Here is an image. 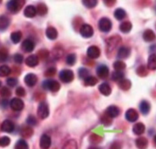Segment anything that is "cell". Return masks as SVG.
<instances>
[{
  "mask_svg": "<svg viewBox=\"0 0 156 149\" xmlns=\"http://www.w3.org/2000/svg\"><path fill=\"white\" fill-rule=\"evenodd\" d=\"M154 142H155V144H156V135L154 136Z\"/></svg>",
  "mask_w": 156,
  "mask_h": 149,
  "instance_id": "db71d44e",
  "label": "cell"
},
{
  "mask_svg": "<svg viewBox=\"0 0 156 149\" xmlns=\"http://www.w3.org/2000/svg\"><path fill=\"white\" fill-rule=\"evenodd\" d=\"M105 113L110 118H115V117L119 116L120 109L117 106H115V105H111V106H109L108 108L106 109Z\"/></svg>",
  "mask_w": 156,
  "mask_h": 149,
  "instance_id": "5bb4252c",
  "label": "cell"
},
{
  "mask_svg": "<svg viewBox=\"0 0 156 149\" xmlns=\"http://www.w3.org/2000/svg\"><path fill=\"white\" fill-rule=\"evenodd\" d=\"M10 142H11V140L8 137H2L0 138V147H5L9 146Z\"/></svg>",
  "mask_w": 156,
  "mask_h": 149,
  "instance_id": "ab89813d",
  "label": "cell"
},
{
  "mask_svg": "<svg viewBox=\"0 0 156 149\" xmlns=\"http://www.w3.org/2000/svg\"><path fill=\"white\" fill-rule=\"evenodd\" d=\"M147 67L149 70H156V55H151L148 58Z\"/></svg>",
  "mask_w": 156,
  "mask_h": 149,
  "instance_id": "484cf974",
  "label": "cell"
},
{
  "mask_svg": "<svg viewBox=\"0 0 156 149\" xmlns=\"http://www.w3.org/2000/svg\"><path fill=\"white\" fill-rule=\"evenodd\" d=\"M137 74L140 75V76H145L147 74V72H146V69L144 67V65H141L138 69H137Z\"/></svg>",
  "mask_w": 156,
  "mask_h": 149,
  "instance_id": "681fc988",
  "label": "cell"
},
{
  "mask_svg": "<svg viewBox=\"0 0 156 149\" xmlns=\"http://www.w3.org/2000/svg\"><path fill=\"white\" fill-rule=\"evenodd\" d=\"M124 78V74L121 73V72H118V71H115L112 73V79L114 80V81H119L120 82V80H122Z\"/></svg>",
  "mask_w": 156,
  "mask_h": 149,
  "instance_id": "836d02e7",
  "label": "cell"
},
{
  "mask_svg": "<svg viewBox=\"0 0 156 149\" xmlns=\"http://www.w3.org/2000/svg\"><path fill=\"white\" fill-rule=\"evenodd\" d=\"M37 13L36 7L33 5H28L24 9V15L28 18H33Z\"/></svg>",
  "mask_w": 156,
  "mask_h": 149,
  "instance_id": "e0dca14e",
  "label": "cell"
},
{
  "mask_svg": "<svg viewBox=\"0 0 156 149\" xmlns=\"http://www.w3.org/2000/svg\"><path fill=\"white\" fill-rule=\"evenodd\" d=\"M119 86L123 90H129L131 87V82L129 80H122L119 82Z\"/></svg>",
  "mask_w": 156,
  "mask_h": 149,
  "instance_id": "4dcf8cb0",
  "label": "cell"
},
{
  "mask_svg": "<svg viewBox=\"0 0 156 149\" xmlns=\"http://www.w3.org/2000/svg\"><path fill=\"white\" fill-rule=\"evenodd\" d=\"M87 75H88V71L86 68H80L79 70V76H80V78L85 80L87 77Z\"/></svg>",
  "mask_w": 156,
  "mask_h": 149,
  "instance_id": "ee69618b",
  "label": "cell"
},
{
  "mask_svg": "<svg viewBox=\"0 0 156 149\" xmlns=\"http://www.w3.org/2000/svg\"><path fill=\"white\" fill-rule=\"evenodd\" d=\"M24 5V1H9L7 3V9L12 13H16L20 11L22 6Z\"/></svg>",
  "mask_w": 156,
  "mask_h": 149,
  "instance_id": "277c9868",
  "label": "cell"
},
{
  "mask_svg": "<svg viewBox=\"0 0 156 149\" xmlns=\"http://www.w3.org/2000/svg\"><path fill=\"white\" fill-rule=\"evenodd\" d=\"M16 95L19 96V97H24L26 95V91L23 87H19L16 88V91H15Z\"/></svg>",
  "mask_w": 156,
  "mask_h": 149,
  "instance_id": "7dc6e473",
  "label": "cell"
},
{
  "mask_svg": "<svg viewBox=\"0 0 156 149\" xmlns=\"http://www.w3.org/2000/svg\"><path fill=\"white\" fill-rule=\"evenodd\" d=\"M46 35H47V37L49 39L54 40V39H55L57 37V36H58V32H57V30H56L55 28H54V27H48V29H47V30H46Z\"/></svg>",
  "mask_w": 156,
  "mask_h": 149,
  "instance_id": "d6986e66",
  "label": "cell"
},
{
  "mask_svg": "<svg viewBox=\"0 0 156 149\" xmlns=\"http://www.w3.org/2000/svg\"><path fill=\"white\" fill-rule=\"evenodd\" d=\"M38 55H39V56H41V58H47L48 56V55H49V52H48V50H40L39 51V53H38Z\"/></svg>",
  "mask_w": 156,
  "mask_h": 149,
  "instance_id": "f907efd6",
  "label": "cell"
},
{
  "mask_svg": "<svg viewBox=\"0 0 156 149\" xmlns=\"http://www.w3.org/2000/svg\"><path fill=\"white\" fill-rule=\"evenodd\" d=\"M59 78H60V80L62 82L70 83L71 81H72V80L74 78V74H73L72 71L68 70V69H65V70L61 71L60 73H59Z\"/></svg>",
  "mask_w": 156,
  "mask_h": 149,
  "instance_id": "3957f363",
  "label": "cell"
},
{
  "mask_svg": "<svg viewBox=\"0 0 156 149\" xmlns=\"http://www.w3.org/2000/svg\"><path fill=\"white\" fill-rule=\"evenodd\" d=\"M114 16L117 20H122L126 17V12L121 9V8H118L115 12H114Z\"/></svg>",
  "mask_w": 156,
  "mask_h": 149,
  "instance_id": "e575fe53",
  "label": "cell"
},
{
  "mask_svg": "<svg viewBox=\"0 0 156 149\" xmlns=\"http://www.w3.org/2000/svg\"><path fill=\"white\" fill-rule=\"evenodd\" d=\"M139 109H140L141 112L145 115V114H147L148 112H150L151 105H150V104L147 101H142L140 103V105H139Z\"/></svg>",
  "mask_w": 156,
  "mask_h": 149,
  "instance_id": "d4e9b609",
  "label": "cell"
},
{
  "mask_svg": "<svg viewBox=\"0 0 156 149\" xmlns=\"http://www.w3.org/2000/svg\"><path fill=\"white\" fill-rule=\"evenodd\" d=\"M66 63L69 65H73L76 62V55L75 54H70L66 56Z\"/></svg>",
  "mask_w": 156,
  "mask_h": 149,
  "instance_id": "74e56055",
  "label": "cell"
},
{
  "mask_svg": "<svg viewBox=\"0 0 156 149\" xmlns=\"http://www.w3.org/2000/svg\"><path fill=\"white\" fill-rule=\"evenodd\" d=\"M55 73H56V69H55V67H50V68H48V70L46 71L45 76H47V77H51V76H54Z\"/></svg>",
  "mask_w": 156,
  "mask_h": 149,
  "instance_id": "bcb514c9",
  "label": "cell"
},
{
  "mask_svg": "<svg viewBox=\"0 0 156 149\" xmlns=\"http://www.w3.org/2000/svg\"><path fill=\"white\" fill-rule=\"evenodd\" d=\"M33 134V130L30 127H23L22 129V136L24 137H31V135Z\"/></svg>",
  "mask_w": 156,
  "mask_h": 149,
  "instance_id": "d590c367",
  "label": "cell"
},
{
  "mask_svg": "<svg viewBox=\"0 0 156 149\" xmlns=\"http://www.w3.org/2000/svg\"><path fill=\"white\" fill-rule=\"evenodd\" d=\"M10 106L13 111H22L24 107V103L23 101L18 98H12L10 102Z\"/></svg>",
  "mask_w": 156,
  "mask_h": 149,
  "instance_id": "8992f818",
  "label": "cell"
},
{
  "mask_svg": "<svg viewBox=\"0 0 156 149\" xmlns=\"http://www.w3.org/2000/svg\"><path fill=\"white\" fill-rule=\"evenodd\" d=\"M98 28L103 32H109L112 29V22L108 18H102L98 23Z\"/></svg>",
  "mask_w": 156,
  "mask_h": 149,
  "instance_id": "5b68a950",
  "label": "cell"
},
{
  "mask_svg": "<svg viewBox=\"0 0 156 149\" xmlns=\"http://www.w3.org/2000/svg\"><path fill=\"white\" fill-rule=\"evenodd\" d=\"M37 13L39 15H45L48 12V7L45 4H38L36 7Z\"/></svg>",
  "mask_w": 156,
  "mask_h": 149,
  "instance_id": "f546056e",
  "label": "cell"
},
{
  "mask_svg": "<svg viewBox=\"0 0 156 149\" xmlns=\"http://www.w3.org/2000/svg\"><path fill=\"white\" fill-rule=\"evenodd\" d=\"M84 83L86 86H95L97 83V80L96 78H95L94 76H87L84 80Z\"/></svg>",
  "mask_w": 156,
  "mask_h": 149,
  "instance_id": "f1b7e54d",
  "label": "cell"
},
{
  "mask_svg": "<svg viewBox=\"0 0 156 149\" xmlns=\"http://www.w3.org/2000/svg\"><path fill=\"white\" fill-rule=\"evenodd\" d=\"M37 115L40 119H46L49 115V107L46 102H41L37 107Z\"/></svg>",
  "mask_w": 156,
  "mask_h": 149,
  "instance_id": "7a4b0ae2",
  "label": "cell"
},
{
  "mask_svg": "<svg viewBox=\"0 0 156 149\" xmlns=\"http://www.w3.org/2000/svg\"><path fill=\"white\" fill-rule=\"evenodd\" d=\"M143 37L145 41L151 42V41H154L155 39V34L152 30H144Z\"/></svg>",
  "mask_w": 156,
  "mask_h": 149,
  "instance_id": "cb8c5ba5",
  "label": "cell"
},
{
  "mask_svg": "<svg viewBox=\"0 0 156 149\" xmlns=\"http://www.w3.org/2000/svg\"><path fill=\"white\" fill-rule=\"evenodd\" d=\"M10 24V20L5 15L0 16V30H5L8 28Z\"/></svg>",
  "mask_w": 156,
  "mask_h": 149,
  "instance_id": "7402d4cb",
  "label": "cell"
},
{
  "mask_svg": "<svg viewBox=\"0 0 156 149\" xmlns=\"http://www.w3.org/2000/svg\"><path fill=\"white\" fill-rule=\"evenodd\" d=\"M96 73L97 75L102 78V79H106L109 75V69L106 65H100L96 69Z\"/></svg>",
  "mask_w": 156,
  "mask_h": 149,
  "instance_id": "9a60e30c",
  "label": "cell"
},
{
  "mask_svg": "<svg viewBox=\"0 0 156 149\" xmlns=\"http://www.w3.org/2000/svg\"><path fill=\"white\" fill-rule=\"evenodd\" d=\"M87 54L88 57H90L92 59H96L100 56V49L96 46H92V47L88 48Z\"/></svg>",
  "mask_w": 156,
  "mask_h": 149,
  "instance_id": "7c38bea8",
  "label": "cell"
},
{
  "mask_svg": "<svg viewBox=\"0 0 156 149\" xmlns=\"http://www.w3.org/2000/svg\"><path fill=\"white\" fill-rule=\"evenodd\" d=\"M13 60H14V62H17V63H22L23 61V56L21 54H15L14 56H13Z\"/></svg>",
  "mask_w": 156,
  "mask_h": 149,
  "instance_id": "c3c4849f",
  "label": "cell"
},
{
  "mask_svg": "<svg viewBox=\"0 0 156 149\" xmlns=\"http://www.w3.org/2000/svg\"><path fill=\"white\" fill-rule=\"evenodd\" d=\"M27 123L29 125L34 126V125H37V119L33 116V115H30V116L27 118Z\"/></svg>",
  "mask_w": 156,
  "mask_h": 149,
  "instance_id": "f6af8a7d",
  "label": "cell"
},
{
  "mask_svg": "<svg viewBox=\"0 0 156 149\" xmlns=\"http://www.w3.org/2000/svg\"><path fill=\"white\" fill-rule=\"evenodd\" d=\"M81 36H83L84 37H91L94 34V30L93 28L89 24H83L80 28V30Z\"/></svg>",
  "mask_w": 156,
  "mask_h": 149,
  "instance_id": "52a82bcc",
  "label": "cell"
},
{
  "mask_svg": "<svg viewBox=\"0 0 156 149\" xmlns=\"http://www.w3.org/2000/svg\"><path fill=\"white\" fill-rule=\"evenodd\" d=\"M82 2H83V5L85 6H87L88 8H93L97 5L96 0H87V1H82Z\"/></svg>",
  "mask_w": 156,
  "mask_h": 149,
  "instance_id": "b9f144b4",
  "label": "cell"
},
{
  "mask_svg": "<svg viewBox=\"0 0 156 149\" xmlns=\"http://www.w3.org/2000/svg\"><path fill=\"white\" fill-rule=\"evenodd\" d=\"M42 86L44 88L46 89H48L52 92H56L60 89V84L58 81L55 80H48L46 81L43 82Z\"/></svg>",
  "mask_w": 156,
  "mask_h": 149,
  "instance_id": "6da1fadb",
  "label": "cell"
},
{
  "mask_svg": "<svg viewBox=\"0 0 156 149\" xmlns=\"http://www.w3.org/2000/svg\"><path fill=\"white\" fill-rule=\"evenodd\" d=\"M39 146L42 149H48L51 146V137L47 134L42 135L40 137L39 141Z\"/></svg>",
  "mask_w": 156,
  "mask_h": 149,
  "instance_id": "8fae6325",
  "label": "cell"
},
{
  "mask_svg": "<svg viewBox=\"0 0 156 149\" xmlns=\"http://www.w3.org/2000/svg\"><path fill=\"white\" fill-rule=\"evenodd\" d=\"M99 91L104 96H109L112 93V88H111V87H110V85H109L108 83L105 82V83H102L99 86Z\"/></svg>",
  "mask_w": 156,
  "mask_h": 149,
  "instance_id": "ffe728a7",
  "label": "cell"
},
{
  "mask_svg": "<svg viewBox=\"0 0 156 149\" xmlns=\"http://www.w3.org/2000/svg\"><path fill=\"white\" fill-rule=\"evenodd\" d=\"M125 116H126L127 121H129V122H135L138 119V113L134 109H129L126 112Z\"/></svg>",
  "mask_w": 156,
  "mask_h": 149,
  "instance_id": "4fadbf2b",
  "label": "cell"
},
{
  "mask_svg": "<svg viewBox=\"0 0 156 149\" xmlns=\"http://www.w3.org/2000/svg\"><path fill=\"white\" fill-rule=\"evenodd\" d=\"M145 130V127L142 122H138V123H136L133 127V132L136 134V135H142Z\"/></svg>",
  "mask_w": 156,
  "mask_h": 149,
  "instance_id": "603a6c76",
  "label": "cell"
},
{
  "mask_svg": "<svg viewBox=\"0 0 156 149\" xmlns=\"http://www.w3.org/2000/svg\"><path fill=\"white\" fill-rule=\"evenodd\" d=\"M8 57V52L5 48L0 49V62H5Z\"/></svg>",
  "mask_w": 156,
  "mask_h": 149,
  "instance_id": "60d3db41",
  "label": "cell"
},
{
  "mask_svg": "<svg viewBox=\"0 0 156 149\" xmlns=\"http://www.w3.org/2000/svg\"><path fill=\"white\" fill-rule=\"evenodd\" d=\"M11 73V69L7 65L0 66V77H6Z\"/></svg>",
  "mask_w": 156,
  "mask_h": 149,
  "instance_id": "1f68e13d",
  "label": "cell"
},
{
  "mask_svg": "<svg viewBox=\"0 0 156 149\" xmlns=\"http://www.w3.org/2000/svg\"><path fill=\"white\" fill-rule=\"evenodd\" d=\"M6 83L9 87H15L18 83V80L15 78H8L6 80Z\"/></svg>",
  "mask_w": 156,
  "mask_h": 149,
  "instance_id": "7bdbcfd3",
  "label": "cell"
},
{
  "mask_svg": "<svg viewBox=\"0 0 156 149\" xmlns=\"http://www.w3.org/2000/svg\"><path fill=\"white\" fill-rule=\"evenodd\" d=\"M13 129H14V124L10 120H5L1 124V130L4 131V132L11 133V132H12Z\"/></svg>",
  "mask_w": 156,
  "mask_h": 149,
  "instance_id": "30bf717a",
  "label": "cell"
},
{
  "mask_svg": "<svg viewBox=\"0 0 156 149\" xmlns=\"http://www.w3.org/2000/svg\"><path fill=\"white\" fill-rule=\"evenodd\" d=\"M34 48H35V44L34 42L30 39V38H27L25 39L23 44H22V48L24 52L26 53H30V52H32L34 50Z\"/></svg>",
  "mask_w": 156,
  "mask_h": 149,
  "instance_id": "9c48e42d",
  "label": "cell"
},
{
  "mask_svg": "<svg viewBox=\"0 0 156 149\" xmlns=\"http://www.w3.org/2000/svg\"><path fill=\"white\" fill-rule=\"evenodd\" d=\"M136 146L139 149H145L148 146V141L147 139L144 137H140L136 138Z\"/></svg>",
  "mask_w": 156,
  "mask_h": 149,
  "instance_id": "44dd1931",
  "label": "cell"
},
{
  "mask_svg": "<svg viewBox=\"0 0 156 149\" xmlns=\"http://www.w3.org/2000/svg\"><path fill=\"white\" fill-rule=\"evenodd\" d=\"M113 68L118 72H121L122 70H124L126 68V64L122 61H116L113 63Z\"/></svg>",
  "mask_w": 156,
  "mask_h": 149,
  "instance_id": "8d00e7d4",
  "label": "cell"
},
{
  "mask_svg": "<svg viewBox=\"0 0 156 149\" xmlns=\"http://www.w3.org/2000/svg\"><path fill=\"white\" fill-rule=\"evenodd\" d=\"M14 149H29V146H28V144H27V142L25 140L20 139L15 144Z\"/></svg>",
  "mask_w": 156,
  "mask_h": 149,
  "instance_id": "d6a6232c",
  "label": "cell"
},
{
  "mask_svg": "<svg viewBox=\"0 0 156 149\" xmlns=\"http://www.w3.org/2000/svg\"><path fill=\"white\" fill-rule=\"evenodd\" d=\"M111 149H120V145H119V143H113L112 145V147Z\"/></svg>",
  "mask_w": 156,
  "mask_h": 149,
  "instance_id": "816d5d0a",
  "label": "cell"
},
{
  "mask_svg": "<svg viewBox=\"0 0 156 149\" xmlns=\"http://www.w3.org/2000/svg\"><path fill=\"white\" fill-rule=\"evenodd\" d=\"M0 95L3 98H9L11 96V90L6 87H3L0 90Z\"/></svg>",
  "mask_w": 156,
  "mask_h": 149,
  "instance_id": "f35d334b",
  "label": "cell"
},
{
  "mask_svg": "<svg viewBox=\"0 0 156 149\" xmlns=\"http://www.w3.org/2000/svg\"><path fill=\"white\" fill-rule=\"evenodd\" d=\"M130 54V49L127 47H121L119 51H118V58L119 59H124V58H127L129 57Z\"/></svg>",
  "mask_w": 156,
  "mask_h": 149,
  "instance_id": "ac0fdd59",
  "label": "cell"
},
{
  "mask_svg": "<svg viewBox=\"0 0 156 149\" xmlns=\"http://www.w3.org/2000/svg\"><path fill=\"white\" fill-rule=\"evenodd\" d=\"M25 62L30 67H35L38 64V56L36 55H31L27 57Z\"/></svg>",
  "mask_w": 156,
  "mask_h": 149,
  "instance_id": "2e32d148",
  "label": "cell"
},
{
  "mask_svg": "<svg viewBox=\"0 0 156 149\" xmlns=\"http://www.w3.org/2000/svg\"><path fill=\"white\" fill-rule=\"evenodd\" d=\"M132 29V24L130 22H124L120 25V30L123 33H128Z\"/></svg>",
  "mask_w": 156,
  "mask_h": 149,
  "instance_id": "4316f807",
  "label": "cell"
},
{
  "mask_svg": "<svg viewBox=\"0 0 156 149\" xmlns=\"http://www.w3.org/2000/svg\"><path fill=\"white\" fill-rule=\"evenodd\" d=\"M3 105H4V106L7 105V100H4V101H3Z\"/></svg>",
  "mask_w": 156,
  "mask_h": 149,
  "instance_id": "f5cc1de1",
  "label": "cell"
},
{
  "mask_svg": "<svg viewBox=\"0 0 156 149\" xmlns=\"http://www.w3.org/2000/svg\"><path fill=\"white\" fill-rule=\"evenodd\" d=\"M22 36H23V34H22L21 31H14V32H12V34H11V40H12V43H14V44L19 43L21 41V39H22Z\"/></svg>",
  "mask_w": 156,
  "mask_h": 149,
  "instance_id": "83f0119b",
  "label": "cell"
},
{
  "mask_svg": "<svg viewBox=\"0 0 156 149\" xmlns=\"http://www.w3.org/2000/svg\"><path fill=\"white\" fill-rule=\"evenodd\" d=\"M0 86H1V81H0Z\"/></svg>",
  "mask_w": 156,
  "mask_h": 149,
  "instance_id": "11a10c76",
  "label": "cell"
},
{
  "mask_svg": "<svg viewBox=\"0 0 156 149\" xmlns=\"http://www.w3.org/2000/svg\"><path fill=\"white\" fill-rule=\"evenodd\" d=\"M24 82L28 87H34L37 82V77L34 73H28L24 77Z\"/></svg>",
  "mask_w": 156,
  "mask_h": 149,
  "instance_id": "ba28073f",
  "label": "cell"
}]
</instances>
